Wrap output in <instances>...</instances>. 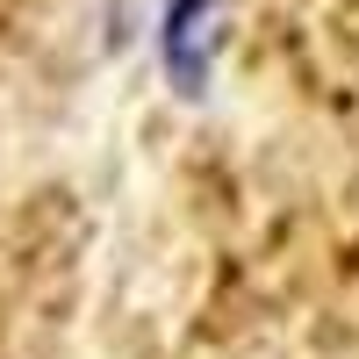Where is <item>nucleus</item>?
Wrapping results in <instances>:
<instances>
[{
  "label": "nucleus",
  "instance_id": "f257e3e1",
  "mask_svg": "<svg viewBox=\"0 0 359 359\" xmlns=\"http://www.w3.org/2000/svg\"><path fill=\"white\" fill-rule=\"evenodd\" d=\"M216 273L187 287L165 359H359V208L280 194Z\"/></svg>",
  "mask_w": 359,
  "mask_h": 359
}]
</instances>
